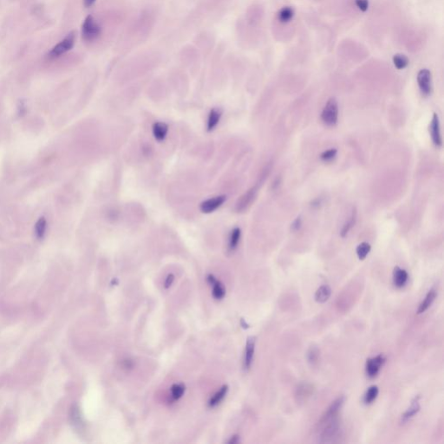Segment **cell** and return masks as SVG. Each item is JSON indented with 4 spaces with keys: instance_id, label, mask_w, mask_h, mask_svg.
<instances>
[{
    "instance_id": "obj_1",
    "label": "cell",
    "mask_w": 444,
    "mask_h": 444,
    "mask_svg": "<svg viewBox=\"0 0 444 444\" xmlns=\"http://www.w3.org/2000/svg\"><path fill=\"white\" fill-rule=\"evenodd\" d=\"M319 425L321 429L319 430L320 443H332L335 441L336 438H338L340 434V423L338 418L325 421L320 420Z\"/></svg>"
},
{
    "instance_id": "obj_2",
    "label": "cell",
    "mask_w": 444,
    "mask_h": 444,
    "mask_svg": "<svg viewBox=\"0 0 444 444\" xmlns=\"http://www.w3.org/2000/svg\"><path fill=\"white\" fill-rule=\"evenodd\" d=\"M102 29L94 18L89 15L85 18L82 25V37L85 41H94L101 35Z\"/></svg>"
},
{
    "instance_id": "obj_3",
    "label": "cell",
    "mask_w": 444,
    "mask_h": 444,
    "mask_svg": "<svg viewBox=\"0 0 444 444\" xmlns=\"http://www.w3.org/2000/svg\"><path fill=\"white\" fill-rule=\"evenodd\" d=\"M321 118L328 126H334L339 119V104L335 98H330L324 106Z\"/></svg>"
},
{
    "instance_id": "obj_4",
    "label": "cell",
    "mask_w": 444,
    "mask_h": 444,
    "mask_svg": "<svg viewBox=\"0 0 444 444\" xmlns=\"http://www.w3.org/2000/svg\"><path fill=\"white\" fill-rule=\"evenodd\" d=\"M75 33L74 31H72L71 33H69L62 41L59 42L57 46H54L52 49L49 50V52L48 53V57L49 58H57L65 53L68 52L69 50H71L75 46Z\"/></svg>"
},
{
    "instance_id": "obj_5",
    "label": "cell",
    "mask_w": 444,
    "mask_h": 444,
    "mask_svg": "<svg viewBox=\"0 0 444 444\" xmlns=\"http://www.w3.org/2000/svg\"><path fill=\"white\" fill-rule=\"evenodd\" d=\"M226 196L224 195L215 196L209 199H205L201 203L199 204V210L205 215H209L214 213L223 206L226 202Z\"/></svg>"
},
{
    "instance_id": "obj_6",
    "label": "cell",
    "mask_w": 444,
    "mask_h": 444,
    "mask_svg": "<svg viewBox=\"0 0 444 444\" xmlns=\"http://www.w3.org/2000/svg\"><path fill=\"white\" fill-rule=\"evenodd\" d=\"M384 362H385V358L382 354L376 356L375 358L367 359L366 365H365V371H366L367 376L370 378L375 377L379 372L381 367L384 365Z\"/></svg>"
},
{
    "instance_id": "obj_7",
    "label": "cell",
    "mask_w": 444,
    "mask_h": 444,
    "mask_svg": "<svg viewBox=\"0 0 444 444\" xmlns=\"http://www.w3.org/2000/svg\"><path fill=\"white\" fill-rule=\"evenodd\" d=\"M418 86L420 88L422 95L429 96L432 91V84H431V73L429 70L423 69L418 72Z\"/></svg>"
},
{
    "instance_id": "obj_8",
    "label": "cell",
    "mask_w": 444,
    "mask_h": 444,
    "mask_svg": "<svg viewBox=\"0 0 444 444\" xmlns=\"http://www.w3.org/2000/svg\"><path fill=\"white\" fill-rule=\"evenodd\" d=\"M429 132H430V136H431L434 144L437 147H441L443 144V141H442V136H441L439 117L437 116V114L435 113L433 115L432 120L429 125Z\"/></svg>"
},
{
    "instance_id": "obj_9",
    "label": "cell",
    "mask_w": 444,
    "mask_h": 444,
    "mask_svg": "<svg viewBox=\"0 0 444 444\" xmlns=\"http://www.w3.org/2000/svg\"><path fill=\"white\" fill-rule=\"evenodd\" d=\"M345 396H339V398L336 399L333 403H331V406L328 408V410L325 411L324 416L320 419L321 421H325V420H330L332 418H338L339 411L342 409L343 405L345 403Z\"/></svg>"
},
{
    "instance_id": "obj_10",
    "label": "cell",
    "mask_w": 444,
    "mask_h": 444,
    "mask_svg": "<svg viewBox=\"0 0 444 444\" xmlns=\"http://www.w3.org/2000/svg\"><path fill=\"white\" fill-rule=\"evenodd\" d=\"M169 125L163 122H155L152 125V134L159 143L165 141L169 134Z\"/></svg>"
},
{
    "instance_id": "obj_11",
    "label": "cell",
    "mask_w": 444,
    "mask_h": 444,
    "mask_svg": "<svg viewBox=\"0 0 444 444\" xmlns=\"http://www.w3.org/2000/svg\"><path fill=\"white\" fill-rule=\"evenodd\" d=\"M222 110L219 108H213L210 109L207 120V131L212 132L218 127L222 117Z\"/></svg>"
},
{
    "instance_id": "obj_12",
    "label": "cell",
    "mask_w": 444,
    "mask_h": 444,
    "mask_svg": "<svg viewBox=\"0 0 444 444\" xmlns=\"http://www.w3.org/2000/svg\"><path fill=\"white\" fill-rule=\"evenodd\" d=\"M255 344H256L255 337H250L247 339V345H246L245 359H244V367L247 370L250 369L251 365H252V359L254 356V350H255Z\"/></svg>"
},
{
    "instance_id": "obj_13",
    "label": "cell",
    "mask_w": 444,
    "mask_h": 444,
    "mask_svg": "<svg viewBox=\"0 0 444 444\" xmlns=\"http://www.w3.org/2000/svg\"><path fill=\"white\" fill-rule=\"evenodd\" d=\"M257 193V188H252L246 193L245 195L243 196H241V199L238 200L237 205H236V209L237 211H244L246 208L250 206V204L252 203V200L255 198L256 196Z\"/></svg>"
},
{
    "instance_id": "obj_14",
    "label": "cell",
    "mask_w": 444,
    "mask_h": 444,
    "mask_svg": "<svg viewBox=\"0 0 444 444\" xmlns=\"http://www.w3.org/2000/svg\"><path fill=\"white\" fill-rule=\"evenodd\" d=\"M419 399H420V395H418L412 400L410 408L402 416V419H401L402 422L404 423V422L409 421L411 418H414L415 416L420 411L421 406H420V403H419Z\"/></svg>"
},
{
    "instance_id": "obj_15",
    "label": "cell",
    "mask_w": 444,
    "mask_h": 444,
    "mask_svg": "<svg viewBox=\"0 0 444 444\" xmlns=\"http://www.w3.org/2000/svg\"><path fill=\"white\" fill-rule=\"evenodd\" d=\"M409 279V274L404 269L395 267L393 271V282L396 287L401 288L406 285Z\"/></svg>"
},
{
    "instance_id": "obj_16",
    "label": "cell",
    "mask_w": 444,
    "mask_h": 444,
    "mask_svg": "<svg viewBox=\"0 0 444 444\" xmlns=\"http://www.w3.org/2000/svg\"><path fill=\"white\" fill-rule=\"evenodd\" d=\"M241 229L240 227H234L233 230L230 232L229 237H228V249L230 251H234L237 248L239 243L241 241Z\"/></svg>"
},
{
    "instance_id": "obj_17",
    "label": "cell",
    "mask_w": 444,
    "mask_h": 444,
    "mask_svg": "<svg viewBox=\"0 0 444 444\" xmlns=\"http://www.w3.org/2000/svg\"><path fill=\"white\" fill-rule=\"evenodd\" d=\"M331 287L327 285H324V286H320V288L316 291L314 298L318 303L323 304L327 301L329 297H331Z\"/></svg>"
},
{
    "instance_id": "obj_18",
    "label": "cell",
    "mask_w": 444,
    "mask_h": 444,
    "mask_svg": "<svg viewBox=\"0 0 444 444\" xmlns=\"http://www.w3.org/2000/svg\"><path fill=\"white\" fill-rule=\"evenodd\" d=\"M436 297H437L436 291L434 290V289H431V290L429 291V293L426 295L425 298L423 299V301L421 302L420 305H419V308L418 310V314L425 313L426 311L432 305L433 302L436 299Z\"/></svg>"
},
{
    "instance_id": "obj_19",
    "label": "cell",
    "mask_w": 444,
    "mask_h": 444,
    "mask_svg": "<svg viewBox=\"0 0 444 444\" xmlns=\"http://www.w3.org/2000/svg\"><path fill=\"white\" fill-rule=\"evenodd\" d=\"M46 229H47V221L45 217H40L35 224L34 234L36 238L38 240H41L45 237Z\"/></svg>"
},
{
    "instance_id": "obj_20",
    "label": "cell",
    "mask_w": 444,
    "mask_h": 444,
    "mask_svg": "<svg viewBox=\"0 0 444 444\" xmlns=\"http://www.w3.org/2000/svg\"><path fill=\"white\" fill-rule=\"evenodd\" d=\"M313 392V388L308 384H302L298 386L297 389V394L296 396L297 397V401L299 402H304L306 400L307 397L312 395Z\"/></svg>"
},
{
    "instance_id": "obj_21",
    "label": "cell",
    "mask_w": 444,
    "mask_h": 444,
    "mask_svg": "<svg viewBox=\"0 0 444 444\" xmlns=\"http://www.w3.org/2000/svg\"><path fill=\"white\" fill-rule=\"evenodd\" d=\"M227 391H228V387L226 385H224L218 392H216L215 395L210 399V401L208 403L209 407L214 408V407L217 406L219 403H221L222 400L224 399V397L226 396Z\"/></svg>"
},
{
    "instance_id": "obj_22",
    "label": "cell",
    "mask_w": 444,
    "mask_h": 444,
    "mask_svg": "<svg viewBox=\"0 0 444 444\" xmlns=\"http://www.w3.org/2000/svg\"><path fill=\"white\" fill-rule=\"evenodd\" d=\"M294 17V10L293 8L289 7V6L283 7L282 9L279 11V14H278L279 20L280 22H282V23H288V22H290Z\"/></svg>"
},
{
    "instance_id": "obj_23",
    "label": "cell",
    "mask_w": 444,
    "mask_h": 444,
    "mask_svg": "<svg viewBox=\"0 0 444 444\" xmlns=\"http://www.w3.org/2000/svg\"><path fill=\"white\" fill-rule=\"evenodd\" d=\"M357 213L356 211L354 210L352 213H351V215H350V218L347 220V222L345 223V225L343 226L342 230H341V236L342 237H345L347 234H349L350 229L355 226L356 224V220H357Z\"/></svg>"
},
{
    "instance_id": "obj_24",
    "label": "cell",
    "mask_w": 444,
    "mask_h": 444,
    "mask_svg": "<svg viewBox=\"0 0 444 444\" xmlns=\"http://www.w3.org/2000/svg\"><path fill=\"white\" fill-rule=\"evenodd\" d=\"M378 392H379V390L376 385L370 386L367 390V392H365V396H364L365 403L370 404V403H372L373 401H375L378 395Z\"/></svg>"
},
{
    "instance_id": "obj_25",
    "label": "cell",
    "mask_w": 444,
    "mask_h": 444,
    "mask_svg": "<svg viewBox=\"0 0 444 444\" xmlns=\"http://www.w3.org/2000/svg\"><path fill=\"white\" fill-rule=\"evenodd\" d=\"M393 63L397 70H403L408 66L409 60L406 56H404L403 54H396L393 57Z\"/></svg>"
},
{
    "instance_id": "obj_26",
    "label": "cell",
    "mask_w": 444,
    "mask_h": 444,
    "mask_svg": "<svg viewBox=\"0 0 444 444\" xmlns=\"http://www.w3.org/2000/svg\"><path fill=\"white\" fill-rule=\"evenodd\" d=\"M370 249H371V247L367 242H363L361 244H359L356 250L358 259L360 260H365L367 255L369 254V252H370Z\"/></svg>"
},
{
    "instance_id": "obj_27",
    "label": "cell",
    "mask_w": 444,
    "mask_h": 444,
    "mask_svg": "<svg viewBox=\"0 0 444 444\" xmlns=\"http://www.w3.org/2000/svg\"><path fill=\"white\" fill-rule=\"evenodd\" d=\"M307 361L311 365H315L319 362L320 358V350L316 346H312L309 349L306 354Z\"/></svg>"
},
{
    "instance_id": "obj_28",
    "label": "cell",
    "mask_w": 444,
    "mask_h": 444,
    "mask_svg": "<svg viewBox=\"0 0 444 444\" xmlns=\"http://www.w3.org/2000/svg\"><path fill=\"white\" fill-rule=\"evenodd\" d=\"M211 285H213V296L216 299H222L226 294L224 286H222V284L218 282L217 280H215V282Z\"/></svg>"
},
{
    "instance_id": "obj_29",
    "label": "cell",
    "mask_w": 444,
    "mask_h": 444,
    "mask_svg": "<svg viewBox=\"0 0 444 444\" xmlns=\"http://www.w3.org/2000/svg\"><path fill=\"white\" fill-rule=\"evenodd\" d=\"M184 392L185 387L183 384H173L171 388V394H172V397L174 400L181 398L184 394Z\"/></svg>"
},
{
    "instance_id": "obj_30",
    "label": "cell",
    "mask_w": 444,
    "mask_h": 444,
    "mask_svg": "<svg viewBox=\"0 0 444 444\" xmlns=\"http://www.w3.org/2000/svg\"><path fill=\"white\" fill-rule=\"evenodd\" d=\"M337 154H338V150L336 148H331V149H328V150L323 152L320 155V158L324 162H331L335 158Z\"/></svg>"
},
{
    "instance_id": "obj_31",
    "label": "cell",
    "mask_w": 444,
    "mask_h": 444,
    "mask_svg": "<svg viewBox=\"0 0 444 444\" xmlns=\"http://www.w3.org/2000/svg\"><path fill=\"white\" fill-rule=\"evenodd\" d=\"M356 5L362 12H366L369 7V1L368 0H355Z\"/></svg>"
},
{
    "instance_id": "obj_32",
    "label": "cell",
    "mask_w": 444,
    "mask_h": 444,
    "mask_svg": "<svg viewBox=\"0 0 444 444\" xmlns=\"http://www.w3.org/2000/svg\"><path fill=\"white\" fill-rule=\"evenodd\" d=\"M302 225V221L300 217H297L295 221H294V223L292 224V229L294 231H297V230L299 229L301 227Z\"/></svg>"
},
{
    "instance_id": "obj_33",
    "label": "cell",
    "mask_w": 444,
    "mask_h": 444,
    "mask_svg": "<svg viewBox=\"0 0 444 444\" xmlns=\"http://www.w3.org/2000/svg\"><path fill=\"white\" fill-rule=\"evenodd\" d=\"M173 279H174V277H173V274H170V275H169V276H168V278H167V280H166V282H165L166 288H168V287H170V286H171V285H172V283H173Z\"/></svg>"
},
{
    "instance_id": "obj_34",
    "label": "cell",
    "mask_w": 444,
    "mask_h": 444,
    "mask_svg": "<svg viewBox=\"0 0 444 444\" xmlns=\"http://www.w3.org/2000/svg\"><path fill=\"white\" fill-rule=\"evenodd\" d=\"M97 0H83V5L86 8L91 7Z\"/></svg>"
}]
</instances>
